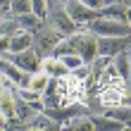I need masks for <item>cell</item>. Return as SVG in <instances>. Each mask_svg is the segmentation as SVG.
<instances>
[{"label":"cell","instance_id":"cell-8","mask_svg":"<svg viewBox=\"0 0 131 131\" xmlns=\"http://www.w3.org/2000/svg\"><path fill=\"white\" fill-rule=\"evenodd\" d=\"M60 122H55L52 117H48L45 112H36L31 119L24 122V131H60Z\"/></svg>","mask_w":131,"mask_h":131},{"label":"cell","instance_id":"cell-12","mask_svg":"<svg viewBox=\"0 0 131 131\" xmlns=\"http://www.w3.org/2000/svg\"><path fill=\"white\" fill-rule=\"evenodd\" d=\"M34 45V34L31 31H24V29H17L14 34H10V52H19V50H26Z\"/></svg>","mask_w":131,"mask_h":131},{"label":"cell","instance_id":"cell-25","mask_svg":"<svg viewBox=\"0 0 131 131\" xmlns=\"http://www.w3.org/2000/svg\"><path fill=\"white\" fill-rule=\"evenodd\" d=\"M83 5H88V7H93V10H100L103 7V0H81Z\"/></svg>","mask_w":131,"mask_h":131},{"label":"cell","instance_id":"cell-26","mask_svg":"<svg viewBox=\"0 0 131 131\" xmlns=\"http://www.w3.org/2000/svg\"><path fill=\"white\" fill-rule=\"evenodd\" d=\"M0 129H7V119L3 117V114H0Z\"/></svg>","mask_w":131,"mask_h":131},{"label":"cell","instance_id":"cell-10","mask_svg":"<svg viewBox=\"0 0 131 131\" xmlns=\"http://www.w3.org/2000/svg\"><path fill=\"white\" fill-rule=\"evenodd\" d=\"M0 114L5 119L14 117V86L10 81H5V86L0 88Z\"/></svg>","mask_w":131,"mask_h":131},{"label":"cell","instance_id":"cell-1","mask_svg":"<svg viewBox=\"0 0 131 131\" xmlns=\"http://www.w3.org/2000/svg\"><path fill=\"white\" fill-rule=\"evenodd\" d=\"M67 38L72 41L74 52H76V55H79L86 64H91V62L95 60V55H98V36H95L93 31H88L86 26H79L72 36H67Z\"/></svg>","mask_w":131,"mask_h":131},{"label":"cell","instance_id":"cell-13","mask_svg":"<svg viewBox=\"0 0 131 131\" xmlns=\"http://www.w3.org/2000/svg\"><path fill=\"white\" fill-rule=\"evenodd\" d=\"M103 114H107V117H112V119H117V122H122L126 129H131V105H114V107H107V110L103 112Z\"/></svg>","mask_w":131,"mask_h":131},{"label":"cell","instance_id":"cell-2","mask_svg":"<svg viewBox=\"0 0 131 131\" xmlns=\"http://www.w3.org/2000/svg\"><path fill=\"white\" fill-rule=\"evenodd\" d=\"M50 26H55L62 36H72L76 29V21L67 14L64 10V0H48V17H45Z\"/></svg>","mask_w":131,"mask_h":131},{"label":"cell","instance_id":"cell-20","mask_svg":"<svg viewBox=\"0 0 131 131\" xmlns=\"http://www.w3.org/2000/svg\"><path fill=\"white\" fill-rule=\"evenodd\" d=\"M7 10H10L14 17H17V14H24V12H31V0H10Z\"/></svg>","mask_w":131,"mask_h":131},{"label":"cell","instance_id":"cell-3","mask_svg":"<svg viewBox=\"0 0 131 131\" xmlns=\"http://www.w3.org/2000/svg\"><path fill=\"white\" fill-rule=\"evenodd\" d=\"M62 38L64 36L60 34L55 26H50L48 21H43V24L34 31V45L31 48L38 52V57H45V55H52V48H55Z\"/></svg>","mask_w":131,"mask_h":131},{"label":"cell","instance_id":"cell-14","mask_svg":"<svg viewBox=\"0 0 131 131\" xmlns=\"http://www.w3.org/2000/svg\"><path fill=\"white\" fill-rule=\"evenodd\" d=\"M62 129H74V131H93V122L88 114H72L69 119L62 122Z\"/></svg>","mask_w":131,"mask_h":131},{"label":"cell","instance_id":"cell-16","mask_svg":"<svg viewBox=\"0 0 131 131\" xmlns=\"http://www.w3.org/2000/svg\"><path fill=\"white\" fill-rule=\"evenodd\" d=\"M112 67L117 69V74L122 76V79H129V48L126 50H119L112 55Z\"/></svg>","mask_w":131,"mask_h":131},{"label":"cell","instance_id":"cell-28","mask_svg":"<svg viewBox=\"0 0 131 131\" xmlns=\"http://www.w3.org/2000/svg\"><path fill=\"white\" fill-rule=\"evenodd\" d=\"M126 81H131V48H129V79Z\"/></svg>","mask_w":131,"mask_h":131},{"label":"cell","instance_id":"cell-6","mask_svg":"<svg viewBox=\"0 0 131 131\" xmlns=\"http://www.w3.org/2000/svg\"><path fill=\"white\" fill-rule=\"evenodd\" d=\"M64 10L67 14L76 21V26H86L88 21H93L95 17H100V12L93 10V7L83 5L81 0H64Z\"/></svg>","mask_w":131,"mask_h":131},{"label":"cell","instance_id":"cell-22","mask_svg":"<svg viewBox=\"0 0 131 131\" xmlns=\"http://www.w3.org/2000/svg\"><path fill=\"white\" fill-rule=\"evenodd\" d=\"M31 12L45 21V17H48V0H31Z\"/></svg>","mask_w":131,"mask_h":131},{"label":"cell","instance_id":"cell-21","mask_svg":"<svg viewBox=\"0 0 131 131\" xmlns=\"http://www.w3.org/2000/svg\"><path fill=\"white\" fill-rule=\"evenodd\" d=\"M69 52H74V45H72V41L64 36L62 41H60L55 48H52V55H55V57H62V55H69Z\"/></svg>","mask_w":131,"mask_h":131},{"label":"cell","instance_id":"cell-17","mask_svg":"<svg viewBox=\"0 0 131 131\" xmlns=\"http://www.w3.org/2000/svg\"><path fill=\"white\" fill-rule=\"evenodd\" d=\"M34 114H36V110L31 107V103H26L24 98H19L17 93H14V117L26 122V119H31Z\"/></svg>","mask_w":131,"mask_h":131},{"label":"cell","instance_id":"cell-18","mask_svg":"<svg viewBox=\"0 0 131 131\" xmlns=\"http://www.w3.org/2000/svg\"><path fill=\"white\" fill-rule=\"evenodd\" d=\"M17 24H19V29H24V31H36L38 26L43 24V19L41 17H36L34 12H24V14H17Z\"/></svg>","mask_w":131,"mask_h":131},{"label":"cell","instance_id":"cell-9","mask_svg":"<svg viewBox=\"0 0 131 131\" xmlns=\"http://www.w3.org/2000/svg\"><path fill=\"white\" fill-rule=\"evenodd\" d=\"M38 72L48 74L50 79H60V76L69 74V69L64 67V62H62L60 57H55V55H45V57H41V62H38Z\"/></svg>","mask_w":131,"mask_h":131},{"label":"cell","instance_id":"cell-5","mask_svg":"<svg viewBox=\"0 0 131 131\" xmlns=\"http://www.w3.org/2000/svg\"><path fill=\"white\" fill-rule=\"evenodd\" d=\"M0 57L10 60L12 64H17L19 69H24V72H29V74L38 72V62H41V57H38V52L34 48H26V50H19V52H10V50H7Z\"/></svg>","mask_w":131,"mask_h":131},{"label":"cell","instance_id":"cell-19","mask_svg":"<svg viewBox=\"0 0 131 131\" xmlns=\"http://www.w3.org/2000/svg\"><path fill=\"white\" fill-rule=\"evenodd\" d=\"M48 83H50V76L43 74V72H34L31 76H29V88H34L36 93H41V95H43V91H45Z\"/></svg>","mask_w":131,"mask_h":131},{"label":"cell","instance_id":"cell-15","mask_svg":"<svg viewBox=\"0 0 131 131\" xmlns=\"http://www.w3.org/2000/svg\"><path fill=\"white\" fill-rule=\"evenodd\" d=\"M98 12H100V17H110V19L126 21V5H124V3H110V5H103Z\"/></svg>","mask_w":131,"mask_h":131},{"label":"cell","instance_id":"cell-7","mask_svg":"<svg viewBox=\"0 0 131 131\" xmlns=\"http://www.w3.org/2000/svg\"><path fill=\"white\" fill-rule=\"evenodd\" d=\"M131 48V34L126 36H103L98 38V55H114L119 50H126Z\"/></svg>","mask_w":131,"mask_h":131},{"label":"cell","instance_id":"cell-11","mask_svg":"<svg viewBox=\"0 0 131 131\" xmlns=\"http://www.w3.org/2000/svg\"><path fill=\"white\" fill-rule=\"evenodd\" d=\"M88 117H91V122H93V131H122V129H126L122 122L107 117V114H103V112H91Z\"/></svg>","mask_w":131,"mask_h":131},{"label":"cell","instance_id":"cell-4","mask_svg":"<svg viewBox=\"0 0 131 131\" xmlns=\"http://www.w3.org/2000/svg\"><path fill=\"white\" fill-rule=\"evenodd\" d=\"M88 31H93L98 38L103 36H126L131 34V24L129 21H119V19H110V17H95L93 21L86 24Z\"/></svg>","mask_w":131,"mask_h":131},{"label":"cell","instance_id":"cell-23","mask_svg":"<svg viewBox=\"0 0 131 131\" xmlns=\"http://www.w3.org/2000/svg\"><path fill=\"white\" fill-rule=\"evenodd\" d=\"M60 60H62V62H64V67L69 69V72H72V69H76V67H81V64H83V60H81L79 55H76V52H69V55H62Z\"/></svg>","mask_w":131,"mask_h":131},{"label":"cell","instance_id":"cell-31","mask_svg":"<svg viewBox=\"0 0 131 131\" xmlns=\"http://www.w3.org/2000/svg\"><path fill=\"white\" fill-rule=\"evenodd\" d=\"M5 81H7V79H5V76H3V74H0V88H3V86H5Z\"/></svg>","mask_w":131,"mask_h":131},{"label":"cell","instance_id":"cell-29","mask_svg":"<svg viewBox=\"0 0 131 131\" xmlns=\"http://www.w3.org/2000/svg\"><path fill=\"white\" fill-rule=\"evenodd\" d=\"M126 21L131 24V7H126Z\"/></svg>","mask_w":131,"mask_h":131},{"label":"cell","instance_id":"cell-24","mask_svg":"<svg viewBox=\"0 0 131 131\" xmlns=\"http://www.w3.org/2000/svg\"><path fill=\"white\" fill-rule=\"evenodd\" d=\"M10 50V36H0V55Z\"/></svg>","mask_w":131,"mask_h":131},{"label":"cell","instance_id":"cell-30","mask_svg":"<svg viewBox=\"0 0 131 131\" xmlns=\"http://www.w3.org/2000/svg\"><path fill=\"white\" fill-rule=\"evenodd\" d=\"M110 3H122V0H103V5H110Z\"/></svg>","mask_w":131,"mask_h":131},{"label":"cell","instance_id":"cell-27","mask_svg":"<svg viewBox=\"0 0 131 131\" xmlns=\"http://www.w3.org/2000/svg\"><path fill=\"white\" fill-rule=\"evenodd\" d=\"M7 5H10V0H0V10H7Z\"/></svg>","mask_w":131,"mask_h":131}]
</instances>
